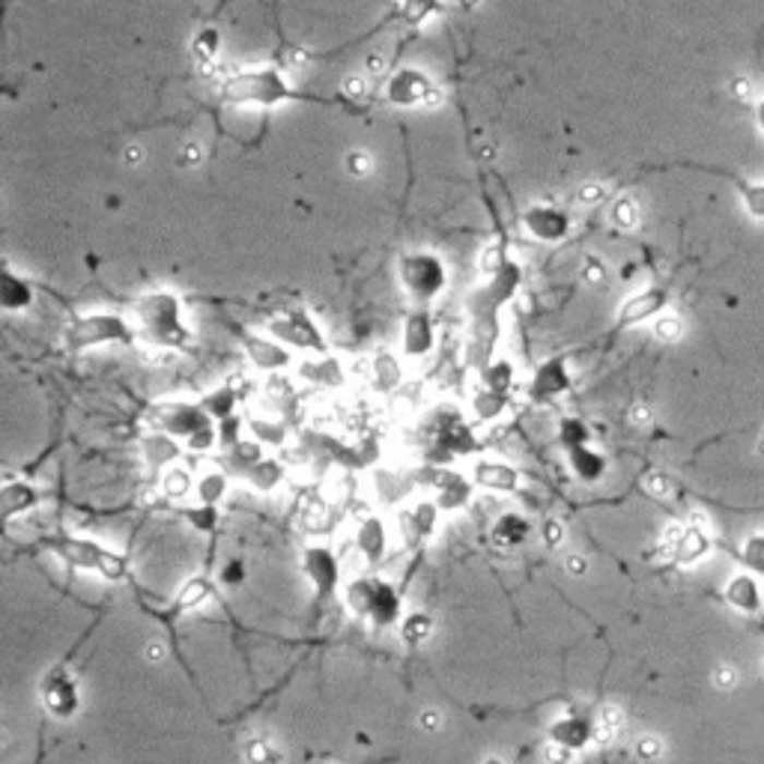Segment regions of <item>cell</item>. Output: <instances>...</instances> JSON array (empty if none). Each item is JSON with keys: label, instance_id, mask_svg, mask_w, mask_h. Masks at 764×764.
<instances>
[{"label": "cell", "instance_id": "9a60e30c", "mask_svg": "<svg viewBox=\"0 0 764 764\" xmlns=\"http://www.w3.org/2000/svg\"><path fill=\"white\" fill-rule=\"evenodd\" d=\"M36 305V287L22 272H15L10 263H0V311L7 314H24Z\"/></svg>", "mask_w": 764, "mask_h": 764}, {"label": "cell", "instance_id": "db71d44e", "mask_svg": "<svg viewBox=\"0 0 764 764\" xmlns=\"http://www.w3.org/2000/svg\"><path fill=\"white\" fill-rule=\"evenodd\" d=\"M487 764H499V762H487Z\"/></svg>", "mask_w": 764, "mask_h": 764}, {"label": "cell", "instance_id": "836d02e7", "mask_svg": "<svg viewBox=\"0 0 764 764\" xmlns=\"http://www.w3.org/2000/svg\"><path fill=\"white\" fill-rule=\"evenodd\" d=\"M571 469L583 481H597L604 475V469H607V463H604V457L597 451L580 445V449H571Z\"/></svg>", "mask_w": 764, "mask_h": 764}, {"label": "cell", "instance_id": "f5cc1de1", "mask_svg": "<svg viewBox=\"0 0 764 764\" xmlns=\"http://www.w3.org/2000/svg\"><path fill=\"white\" fill-rule=\"evenodd\" d=\"M759 117H762V129H764V105H762V111H759Z\"/></svg>", "mask_w": 764, "mask_h": 764}, {"label": "cell", "instance_id": "44dd1931", "mask_svg": "<svg viewBox=\"0 0 764 764\" xmlns=\"http://www.w3.org/2000/svg\"><path fill=\"white\" fill-rule=\"evenodd\" d=\"M299 377L320 389H341L347 382V368L335 356H311L299 365Z\"/></svg>", "mask_w": 764, "mask_h": 764}, {"label": "cell", "instance_id": "74e56055", "mask_svg": "<svg viewBox=\"0 0 764 764\" xmlns=\"http://www.w3.org/2000/svg\"><path fill=\"white\" fill-rule=\"evenodd\" d=\"M182 517H186V523H189L191 528H198V532H213V528L218 526L222 514H218V505H203V502H198V505L182 508Z\"/></svg>", "mask_w": 764, "mask_h": 764}, {"label": "cell", "instance_id": "7c38bea8", "mask_svg": "<svg viewBox=\"0 0 764 764\" xmlns=\"http://www.w3.org/2000/svg\"><path fill=\"white\" fill-rule=\"evenodd\" d=\"M43 705L51 717L57 719H72L79 717L81 711V687L79 681L72 678L69 669L57 666L46 675L43 681Z\"/></svg>", "mask_w": 764, "mask_h": 764}, {"label": "cell", "instance_id": "7bdbcfd3", "mask_svg": "<svg viewBox=\"0 0 764 764\" xmlns=\"http://www.w3.org/2000/svg\"><path fill=\"white\" fill-rule=\"evenodd\" d=\"M743 564H747L750 571L764 573V538L762 535H755V538L747 540V547H743Z\"/></svg>", "mask_w": 764, "mask_h": 764}, {"label": "cell", "instance_id": "816d5d0a", "mask_svg": "<svg viewBox=\"0 0 764 764\" xmlns=\"http://www.w3.org/2000/svg\"><path fill=\"white\" fill-rule=\"evenodd\" d=\"M556 540V538H559V526H556V523H550V528H547V540Z\"/></svg>", "mask_w": 764, "mask_h": 764}, {"label": "cell", "instance_id": "4fadbf2b", "mask_svg": "<svg viewBox=\"0 0 764 764\" xmlns=\"http://www.w3.org/2000/svg\"><path fill=\"white\" fill-rule=\"evenodd\" d=\"M433 349H437V326H433L430 311L428 308L409 311L404 320V329H401V353H404V359L421 361L428 359Z\"/></svg>", "mask_w": 764, "mask_h": 764}, {"label": "cell", "instance_id": "5bb4252c", "mask_svg": "<svg viewBox=\"0 0 764 764\" xmlns=\"http://www.w3.org/2000/svg\"><path fill=\"white\" fill-rule=\"evenodd\" d=\"M353 547L365 559V564L377 568L385 562V556L392 550V528L380 514H365L356 526V535H353Z\"/></svg>", "mask_w": 764, "mask_h": 764}, {"label": "cell", "instance_id": "b9f144b4", "mask_svg": "<svg viewBox=\"0 0 764 764\" xmlns=\"http://www.w3.org/2000/svg\"><path fill=\"white\" fill-rule=\"evenodd\" d=\"M210 595H213V585L206 583V580H191V583L182 588L180 607H186V609L201 607V604H206V600H210Z\"/></svg>", "mask_w": 764, "mask_h": 764}, {"label": "cell", "instance_id": "d4e9b609", "mask_svg": "<svg viewBox=\"0 0 764 764\" xmlns=\"http://www.w3.org/2000/svg\"><path fill=\"white\" fill-rule=\"evenodd\" d=\"M726 597H729V604L735 609H741V612H755V609H762V592H759V585H755L753 576H735L729 583V588H726Z\"/></svg>", "mask_w": 764, "mask_h": 764}, {"label": "cell", "instance_id": "e0dca14e", "mask_svg": "<svg viewBox=\"0 0 764 764\" xmlns=\"http://www.w3.org/2000/svg\"><path fill=\"white\" fill-rule=\"evenodd\" d=\"M404 361L389 349H380L368 359V382L377 394H392L404 385Z\"/></svg>", "mask_w": 764, "mask_h": 764}, {"label": "cell", "instance_id": "bcb514c9", "mask_svg": "<svg viewBox=\"0 0 764 764\" xmlns=\"http://www.w3.org/2000/svg\"><path fill=\"white\" fill-rule=\"evenodd\" d=\"M222 583L230 588V585H242L246 583V564L239 562V559H234V562H227L225 568H222Z\"/></svg>", "mask_w": 764, "mask_h": 764}, {"label": "cell", "instance_id": "4dcf8cb0", "mask_svg": "<svg viewBox=\"0 0 764 764\" xmlns=\"http://www.w3.org/2000/svg\"><path fill=\"white\" fill-rule=\"evenodd\" d=\"M266 457V449L260 445L258 439H239V442H234L230 445V454H227V461H230V469L239 475H246L251 466L258 461H263Z\"/></svg>", "mask_w": 764, "mask_h": 764}, {"label": "cell", "instance_id": "7dc6e473", "mask_svg": "<svg viewBox=\"0 0 764 764\" xmlns=\"http://www.w3.org/2000/svg\"><path fill=\"white\" fill-rule=\"evenodd\" d=\"M747 203H750V210H753L755 215H764V189L762 186H759V189L747 191Z\"/></svg>", "mask_w": 764, "mask_h": 764}, {"label": "cell", "instance_id": "52a82bcc", "mask_svg": "<svg viewBox=\"0 0 764 764\" xmlns=\"http://www.w3.org/2000/svg\"><path fill=\"white\" fill-rule=\"evenodd\" d=\"M51 547H55L57 559H63L69 568L96 573V576L108 580V583H120V580H126V571H129V564H126L120 552L108 550V547H102V544H96L91 538H69V535H63V538L51 540Z\"/></svg>", "mask_w": 764, "mask_h": 764}, {"label": "cell", "instance_id": "ac0fdd59", "mask_svg": "<svg viewBox=\"0 0 764 764\" xmlns=\"http://www.w3.org/2000/svg\"><path fill=\"white\" fill-rule=\"evenodd\" d=\"M523 227H526L528 237L540 239V242H559L571 230V222H568V215L552 210V206H532L523 215Z\"/></svg>", "mask_w": 764, "mask_h": 764}, {"label": "cell", "instance_id": "f907efd6", "mask_svg": "<svg viewBox=\"0 0 764 764\" xmlns=\"http://www.w3.org/2000/svg\"><path fill=\"white\" fill-rule=\"evenodd\" d=\"M437 723H439V719H437V714H433V711H428V714H425V726H430V729H433V726H437Z\"/></svg>", "mask_w": 764, "mask_h": 764}, {"label": "cell", "instance_id": "7a4b0ae2", "mask_svg": "<svg viewBox=\"0 0 764 764\" xmlns=\"http://www.w3.org/2000/svg\"><path fill=\"white\" fill-rule=\"evenodd\" d=\"M218 96L230 108H282L290 102H305L302 91H296L287 79V72L275 63H260V67H242L234 69L222 84H218Z\"/></svg>", "mask_w": 764, "mask_h": 764}, {"label": "cell", "instance_id": "f6af8a7d", "mask_svg": "<svg viewBox=\"0 0 764 764\" xmlns=\"http://www.w3.org/2000/svg\"><path fill=\"white\" fill-rule=\"evenodd\" d=\"M248 755H251V762L254 764H275L278 762V753H275V747H272L270 741H254L251 743V750H248Z\"/></svg>", "mask_w": 764, "mask_h": 764}, {"label": "cell", "instance_id": "d6a6232c", "mask_svg": "<svg viewBox=\"0 0 764 764\" xmlns=\"http://www.w3.org/2000/svg\"><path fill=\"white\" fill-rule=\"evenodd\" d=\"M562 389H568V373H564L562 361H550V365H544L535 373V382H532L535 397H552V394H559Z\"/></svg>", "mask_w": 764, "mask_h": 764}, {"label": "cell", "instance_id": "603a6c76", "mask_svg": "<svg viewBox=\"0 0 764 764\" xmlns=\"http://www.w3.org/2000/svg\"><path fill=\"white\" fill-rule=\"evenodd\" d=\"M475 481L487 487V490H499V493H511L520 487V475L505 466V463H478L475 466Z\"/></svg>", "mask_w": 764, "mask_h": 764}, {"label": "cell", "instance_id": "83f0119b", "mask_svg": "<svg viewBox=\"0 0 764 764\" xmlns=\"http://www.w3.org/2000/svg\"><path fill=\"white\" fill-rule=\"evenodd\" d=\"M528 538V523L520 514H505L496 520L493 526V544L502 550H514L523 540Z\"/></svg>", "mask_w": 764, "mask_h": 764}, {"label": "cell", "instance_id": "4316f807", "mask_svg": "<svg viewBox=\"0 0 764 764\" xmlns=\"http://www.w3.org/2000/svg\"><path fill=\"white\" fill-rule=\"evenodd\" d=\"M194 487H198V478L189 469L177 466V463L162 473V493L168 496L170 502H186L194 493Z\"/></svg>", "mask_w": 764, "mask_h": 764}, {"label": "cell", "instance_id": "d6986e66", "mask_svg": "<svg viewBox=\"0 0 764 764\" xmlns=\"http://www.w3.org/2000/svg\"><path fill=\"white\" fill-rule=\"evenodd\" d=\"M433 478H430V487L437 490V502L439 511H457L463 508L469 499H473V484L466 481L463 475L449 473V469H433Z\"/></svg>", "mask_w": 764, "mask_h": 764}, {"label": "cell", "instance_id": "ee69618b", "mask_svg": "<svg viewBox=\"0 0 764 764\" xmlns=\"http://www.w3.org/2000/svg\"><path fill=\"white\" fill-rule=\"evenodd\" d=\"M562 439L568 449H580V445L588 442V430L583 428V421H573V418H568V421L562 425Z\"/></svg>", "mask_w": 764, "mask_h": 764}, {"label": "cell", "instance_id": "8fae6325", "mask_svg": "<svg viewBox=\"0 0 764 764\" xmlns=\"http://www.w3.org/2000/svg\"><path fill=\"white\" fill-rule=\"evenodd\" d=\"M242 341V349H246L248 365L260 373H284L296 368V359H293V349H287L282 341H275L272 335H260V332H242L239 335Z\"/></svg>", "mask_w": 764, "mask_h": 764}, {"label": "cell", "instance_id": "484cf974", "mask_svg": "<svg viewBox=\"0 0 764 764\" xmlns=\"http://www.w3.org/2000/svg\"><path fill=\"white\" fill-rule=\"evenodd\" d=\"M445 12V3L442 0H401V10H397V19L406 27H421L428 24L430 19H437Z\"/></svg>", "mask_w": 764, "mask_h": 764}, {"label": "cell", "instance_id": "f546056e", "mask_svg": "<svg viewBox=\"0 0 764 764\" xmlns=\"http://www.w3.org/2000/svg\"><path fill=\"white\" fill-rule=\"evenodd\" d=\"M201 406L210 413V416L222 425V421H227V418H234V409L239 406V397L237 392H234V385H218V389H213V392L206 394L201 401Z\"/></svg>", "mask_w": 764, "mask_h": 764}, {"label": "cell", "instance_id": "d590c367", "mask_svg": "<svg viewBox=\"0 0 764 764\" xmlns=\"http://www.w3.org/2000/svg\"><path fill=\"white\" fill-rule=\"evenodd\" d=\"M708 550V540L699 528H687V532H675L672 552L681 559V562H693L702 552Z\"/></svg>", "mask_w": 764, "mask_h": 764}, {"label": "cell", "instance_id": "5b68a950", "mask_svg": "<svg viewBox=\"0 0 764 764\" xmlns=\"http://www.w3.org/2000/svg\"><path fill=\"white\" fill-rule=\"evenodd\" d=\"M67 341L75 353L99 347H129L138 341V329L135 320H129L120 311H87L72 320Z\"/></svg>", "mask_w": 764, "mask_h": 764}, {"label": "cell", "instance_id": "f35d334b", "mask_svg": "<svg viewBox=\"0 0 764 764\" xmlns=\"http://www.w3.org/2000/svg\"><path fill=\"white\" fill-rule=\"evenodd\" d=\"M511 382H514V368H511V361H496V365H490L487 373H484V385H487V392L505 394L508 389H511Z\"/></svg>", "mask_w": 764, "mask_h": 764}, {"label": "cell", "instance_id": "277c9868", "mask_svg": "<svg viewBox=\"0 0 764 764\" xmlns=\"http://www.w3.org/2000/svg\"><path fill=\"white\" fill-rule=\"evenodd\" d=\"M153 425L162 433L177 439L186 451H194V454H206L218 442V421L201 404H189V401L156 404Z\"/></svg>", "mask_w": 764, "mask_h": 764}, {"label": "cell", "instance_id": "1f68e13d", "mask_svg": "<svg viewBox=\"0 0 764 764\" xmlns=\"http://www.w3.org/2000/svg\"><path fill=\"white\" fill-rule=\"evenodd\" d=\"M246 478H248V484H254L258 487L260 493H270V490H275L278 484H282V478H284V466L275 457H263V461H258L251 469L246 473Z\"/></svg>", "mask_w": 764, "mask_h": 764}, {"label": "cell", "instance_id": "7402d4cb", "mask_svg": "<svg viewBox=\"0 0 764 764\" xmlns=\"http://www.w3.org/2000/svg\"><path fill=\"white\" fill-rule=\"evenodd\" d=\"M191 57L201 69H213L222 60V48H225V36L213 24H203L198 34L191 36Z\"/></svg>", "mask_w": 764, "mask_h": 764}, {"label": "cell", "instance_id": "9c48e42d", "mask_svg": "<svg viewBox=\"0 0 764 764\" xmlns=\"http://www.w3.org/2000/svg\"><path fill=\"white\" fill-rule=\"evenodd\" d=\"M302 573L308 576V583L314 585V592L320 600H332L337 595V588L344 585V562L329 544H311L302 550Z\"/></svg>", "mask_w": 764, "mask_h": 764}, {"label": "cell", "instance_id": "ffe728a7", "mask_svg": "<svg viewBox=\"0 0 764 764\" xmlns=\"http://www.w3.org/2000/svg\"><path fill=\"white\" fill-rule=\"evenodd\" d=\"M39 490L24 478H10L0 484V517H22L39 505Z\"/></svg>", "mask_w": 764, "mask_h": 764}, {"label": "cell", "instance_id": "3957f363", "mask_svg": "<svg viewBox=\"0 0 764 764\" xmlns=\"http://www.w3.org/2000/svg\"><path fill=\"white\" fill-rule=\"evenodd\" d=\"M344 600L353 616L365 619L371 628L389 630L404 621V597L397 585L380 573H359L344 585Z\"/></svg>", "mask_w": 764, "mask_h": 764}, {"label": "cell", "instance_id": "ab89813d", "mask_svg": "<svg viewBox=\"0 0 764 764\" xmlns=\"http://www.w3.org/2000/svg\"><path fill=\"white\" fill-rule=\"evenodd\" d=\"M430 630H433V621H430L425 612H413V616H406V619L401 621V636H404L406 642H413V645L428 640Z\"/></svg>", "mask_w": 764, "mask_h": 764}, {"label": "cell", "instance_id": "8d00e7d4", "mask_svg": "<svg viewBox=\"0 0 764 764\" xmlns=\"http://www.w3.org/2000/svg\"><path fill=\"white\" fill-rule=\"evenodd\" d=\"M287 425H282V421H275V418H260L254 416L251 418V437L258 439L260 445L266 449V445H284V439H287Z\"/></svg>", "mask_w": 764, "mask_h": 764}, {"label": "cell", "instance_id": "cb8c5ba5", "mask_svg": "<svg viewBox=\"0 0 764 764\" xmlns=\"http://www.w3.org/2000/svg\"><path fill=\"white\" fill-rule=\"evenodd\" d=\"M550 735H552V741L559 743V747L580 750V747H585V743L592 741V726L576 717H564L552 726Z\"/></svg>", "mask_w": 764, "mask_h": 764}, {"label": "cell", "instance_id": "e575fe53", "mask_svg": "<svg viewBox=\"0 0 764 764\" xmlns=\"http://www.w3.org/2000/svg\"><path fill=\"white\" fill-rule=\"evenodd\" d=\"M227 478H230V475L218 473V469L201 475V478H198V487H194L198 502H203V505H218L227 496V490H230V481H227Z\"/></svg>", "mask_w": 764, "mask_h": 764}, {"label": "cell", "instance_id": "f1b7e54d", "mask_svg": "<svg viewBox=\"0 0 764 764\" xmlns=\"http://www.w3.org/2000/svg\"><path fill=\"white\" fill-rule=\"evenodd\" d=\"M144 454H146V461L156 463V466H165V463L174 466V461L182 454V445L174 437H168V433L156 430L153 437H146Z\"/></svg>", "mask_w": 764, "mask_h": 764}, {"label": "cell", "instance_id": "681fc988", "mask_svg": "<svg viewBox=\"0 0 764 764\" xmlns=\"http://www.w3.org/2000/svg\"><path fill=\"white\" fill-rule=\"evenodd\" d=\"M146 654H150V660H156V657H162V645H158V642H153V645H150V652H146Z\"/></svg>", "mask_w": 764, "mask_h": 764}, {"label": "cell", "instance_id": "8992f818", "mask_svg": "<svg viewBox=\"0 0 764 764\" xmlns=\"http://www.w3.org/2000/svg\"><path fill=\"white\" fill-rule=\"evenodd\" d=\"M397 282L418 308H428L449 287V266L437 251H406L397 260Z\"/></svg>", "mask_w": 764, "mask_h": 764}, {"label": "cell", "instance_id": "c3c4849f", "mask_svg": "<svg viewBox=\"0 0 764 764\" xmlns=\"http://www.w3.org/2000/svg\"><path fill=\"white\" fill-rule=\"evenodd\" d=\"M568 571H583V559H568Z\"/></svg>", "mask_w": 764, "mask_h": 764}, {"label": "cell", "instance_id": "2e32d148", "mask_svg": "<svg viewBox=\"0 0 764 764\" xmlns=\"http://www.w3.org/2000/svg\"><path fill=\"white\" fill-rule=\"evenodd\" d=\"M397 532L404 535V540H409V544H421V540H428L433 532H437L439 526V505L437 502H416L413 508H404L401 514H397Z\"/></svg>", "mask_w": 764, "mask_h": 764}, {"label": "cell", "instance_id": "6da1fadb", "mask_svg": "<svg viewBox=\"0 0 764 764\" xmlns=\"http://www.w3.org/2000/svg\"><path fill=\"white\" fill-rule=\"evenodd\" d=\"M132 320H135L138 337H144L150 347L165 353H186L194 344L189 320H186V302L170 287H153L132 302Z\"/></svg>", "mask_w": 764, "mask_h": 764}, {"label": "cell", "instance_id": "60d3db41", "mask_svg": "<svg viewBox=\"0 0 764 764\" xmlns=\"http://www.w3.org/2000/svg\"><path fill=\"white\" fill-rule=\"evenodd\" d=\"M502 409H505V394L484 392L475 397V413H478V418H484V421H493V418H499L502 416Z\"/></svg>", "mask_w": 764, "mask_h": 764}, {"label": "cell", "instance_id": "30bf717a", "mask_svg": "<svg viewBox=\"0 0 764 764\" xmlns=\"http://www.w3.org/2000/svg\"><path fill=\"white\" fill-rule=\"evenodd\" d=\"M433 96H437V84L425 69L416 67L394 69L382 84V99L394 108H418V105H428Z\"/></svg>", "mask_w": 764, "mask_h": 764}, {"label": "cell", "instance_id": "ba28073f", "mask_svg": "<svg viewBox=\"0 0 764 764\" xmlns=\"http://www.w3.org/2000/svg\"><path fill=\"white\" fill-rule=\"evenodd\" d=\"M266 335L282 341L287 349H299L305 356H329V344L323 329L305 308H284L266 323Z\"/></svg>", "mask_w": 764, "mask_h": 764}]
</instances>
